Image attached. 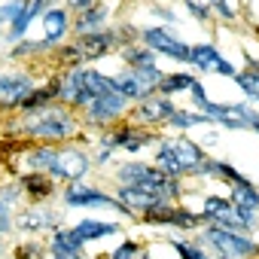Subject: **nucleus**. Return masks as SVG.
<instances>
[{
  "mask_svg": "<svg viewBox=\"0 0 259 259\" xmlns=\"http://www.w3.org/2000/svg\"><path fill=\"white\" fill-rule=\"evenodd\" d=\"M141 43L150 46V49H153L156 55H162V58H171V61L189 64L192 46L183 43V40H180L171 28H165V25H150V28H144V31H141Z\"/></svg>",
  "mask_w": 259,
  "mask_h": 259,
  "instance_id": "obj_9",
  "label": "nucleus"
},
{
  "mask_svg": "<svg viewBox=\"0 0 259 259\" xmlns=\"http://www.w3.org/2000/svg\"><path fill=\"white\" fill-rule=\"evenodd\" d=\"M116 153H119V147L113 144V135L104 132V135L98 138V147H95V165H107Z\"/></svg>",
  "mask_w": 259,
  "mask_h": 259,
  "instance_id": "obj_35",
  "label": "nucleus"
},
{
  "mask_svg": "<svg viewBox=\"0 0 259 259\" xmlns=\"http://www.w3.org/2000/svg\"><path fill=\"white\" fill-rule=\"evenodd\" d=\"M138 259H150V256H147V253H144V256H138Z\"/></svg>",
  "mask_w": 259,
  "mask_h": 259,
  "instance_id": "obj_49",
  "label": "nucleus"
},
{
  "mask_svg": "<svg viewBox=\"0 0 259 259\" xmlns=\"http://www.w3.org/2000/svg\"><path fill=\"white\" fill-rule=\"evenodd\" d=\"M207 125H213V119H210L207 113L177 107V110L171 113V119H168L165 128H171V132H192V128H207Z\"/></svg>",
  "mask_w": 259,
  "mask_h": 259,
  "instance_id": "obj_23",
  "label": "nucleus"
},
{
  "mask_svg": "<svg viewBox=\"0 0 259 259\" xmlns=\"http://www.w3.org/2000/svg\"><path fill=\"white\" fill-rule=\"evenodd\" d=\"M0 256H4V247H0Z\"/></svg>",
  "mask_w": 259,
  "mask_h": 259,
  "instance_id": "obj_50",
  "label": "nucleus"
},
{
  "mask_svg": "<svg viewBox=\"0 0 259 259\" xmlns=\"http://www.w3.org/2000/svg\"><path fill=\"white\" fill-rule=\"evenodd\" d=\"M25 7H28V0H4V4H0V22H4V25H13L16 16H19Z\"/></svg>",
  "mask_w": 259,
  "mask_h": 259,
  "instance_id": "obj_38",
  "label": "nucleus"
},
{
  "mask_svg": "<svg viewBox=\"0 0 259 259\" xmlns=\"http://www.w3.org/2000/svg\"><path fill=\"white\" fill-rule=\"evenodd\" d=\"M55 46L43 37V40H19L10 46V58H31V55H40V52H52Z\"/></svg>",
  "mask_w": 259,
  "mask_h": 259,
  "instance_id": "obj_33",
  "label": "nucleus"
},
{
  "mask_svg": "<svg viewBox=\"0 0 259 259\" xmlns=\"http://www.w3.org/2000/svg\"><path fill=\"white\" fill-rule=\"evenodd\" d=\"M107 19H110V7L95 4V7L85 10V13H76V19H73V34H76V37H85V34L104 31V28H107Z\"/></svg>",
  "mask_w": 259,
  "mask_h": 259,
  "instance_id": "obj_21",
  "label": "nucleus"
},
{
  "mask_svg": "<svg viewBox=\"0 0 259 259\" xmlns=\"http://www.w3.org/2000/svg\"><path fill=\"white\" fill-rule=\"evenodd\" d=\"M232 82H235L250 101H259V70H253V67H250V70H238V73L232 76Z\"/></svg>",
  "mask_w": 259,
  "mask_h": 259,
  "instance_id": "obj_34",
  "label": "nucleus"
},
{
  "mask_svg": "<svg viewBox=\"0 0 259 259\" xmlns=\"http://www.w3.org/2000/svg\"><path fill=\"white\" fill-rule=\"evenodd\" d=\"M256 43H259V28H256Z\"/></svg>",
  "mask_w": 259,
  "mask_h": 259,
  "instance_id": "obj_48",
  "label": "nucleus"
},
{
  "mask_svg": "<svg viewBox=\"0 0 259 259\" xmlns=\"http://www.w3.org/2000/svg\"><path fill=\"white\" fill-rule=\"evenodd\" d=\"M250 132H253V135H259V116L253 119V125H250Z\"/></svg>",
  "mask_w": 259,
  "mask_h": 259,
  "instance_id": "obj_45",
  "label": "nucleus"
},
{
  "mask_svg": "<svg viewBox=\"0 0 259 259\" xmlns=\"http://www.w3.org/2000/svg\"><path fill=\"white\" fill-rule=\"evenodd\" d=\"M61 201L67 207H104V210H119L122 217H132V210H128L116 195H107L98 186H85L82 180L79 183H67V189L61 192Z\"/></svg>",
  "mask_w": 259,
  "mask_h": 259,
  "instance_id": "obj_10",
  "label": "nucleus"
},
{
  "mask_svg": "<svg viewBox=\"0 0 259 259\" xmlns=\"http://www.w3.org/2000/svg\"><path fill=\"white\" fill-rule=\"evenodd\" d=\"M198 232H201V244L213 253H223V256H232V259L259 256V244L247 232H232V229H220V226H210V223H204Z\"/></svg>",
  "mask_w": 259,
  "mask_h": 259,
  "instance_id": "obj_6",
  "label": "nucleus"
},
{
  "mask_svg": "<svg viewBox=\"0 0 259 259\" xmlns=\"http://www.w3.org/2000/svg\"><path fill=\"white\" fill-rule=\"evenodd\" d=\"M73 229H76V235H79L85 244L101 241V238H113V235H119V232H122V226H119V223H104V220H79Z\"/></svg>",
  "mask_w": 259,
  "mask_h": 259,
  "instance_id": "obj_24",
  "label": "nucleus"
},
{
  "mask_svg": "<svg viewBox=\"0 0 259 259\" xmlns=\"http://www.w3.org/2000/svg\"><path fill=\"white\" fill-rule=\"evenodd\" d=\"M40 25H43V37L58 46L70 31H73V22H70V10L67 7H49L43 16H40Z\"/></svg>",
  "mask_w": 259,
  "mask_h": 259,
  "instance_id": "obj_19",
  "label": "nucleus"
},
{
  "mask_svg": "<svg viewBox=\"0 0 259 259\" xmlns=\"http://www.w3.org/2000/svg\"><path fill=\"white\" fill-rule=\"evenodd\" d=\"M119 61H122L128 70H135V67L156 64V61H159V55H156L150 46H144V43H132V46H122V49H119Z\"/></svg>",
  "mask_w": 259,
  "mask_h": 259,
  "instance_id": "obj_25",
  "label": "nucleus"
},
{
  "mask_svg": "<svg viewBox=\"0 0 259 259\" xmlns=\"http://www.w3.org/2000/svg\"><path fill=\"white\" fill-rule=\"evenodd\" d=\"M110 135H113V144L119 150H125V153H141L144 147L159 141V135L153 132V128H144L138 122H125L119 128H110Z\"/></svg>",
  "mask_w": 259,
  "mask_h": 259,
  "instance_id": "obj_16",
  "label": "nucleus"
},
{
  "mask_svg": "<svg viewBox=\"0 0 259 259\" xmlns=\"http://www.w3.org/2000/svg\"><path fill=\"white\" fill-rule=\"evenodd\" d=\"M19 183H22V192L31 201H46L55 192V177H49L46 171H28V174H22Z\"/></svg>",
  "mask_w": 259,
  "mask_h": 259,
  "instance_id": "obj_22",
  "label": "nucleus"
},
{
  "mask_svg": "<svg viewBox=\"0 0 259 259\" xmlns=\"http://www.w3.org/2000/svg\"><path fill=\"white\" fill-rule=\"evenodd\" d=\"M10 207H13L10 201L0 198V235H10V232L16 229V223H13V210H10Z\"/></svg>",
  "mask_w": 259,
  "mask_h": 259,
  "instance_id": "obj_42",
  "label": "nucleus"
},
{
  "mask_svg": "<svg viewBox=\"0 0 259 259\" xmlns=\"http://www.w3.org/2000/svg\"><path fill=\"white\" fill-rule=\"evenodd\" d=\"M58 101V89H55V76L46 82V85H37L25 101H22V113H34V110H43V107H49V104H55Z\"/></svg>",
  "mask_w": 259,
  "mask_h": 259,
  "instance_id": "obj_26",
  "label": "nucleus"
},
{
  "mask_svg": "<svg viewBox=\"0 0 259 259\" xmlns=\"http://www.w3.org/2000/svg\"><path fill=\"white\" fill-rule=\"evenodd\" d=\"M144 223L147 226H165V229H180V232H198L207 220L204 213H192L186 207H177L174 201H165L153 210L144 213Z\"/></svg>",
  "mask_w": 259,
  "mask_h": 259,
  "instance_id": "obj_11",
  "label": "nucleus"
},
{
  "mask_svg": "<svg viewBox=\"0 0 259 259\" xmlns=\"http://www.w3.org/2000/svg\"><path fill=\"white\" fill-rule=\"evenodd\" d=\"M168 244H171V250L180 256V259H207V247L201 244V241H186V238H168Z\"/></svg>",
  "mask_w": 259,
  "mask_h": 259,
  "instance_id": "obj_31",
  "label": "nucleus"
},
{
  "mask_svg": "<svg viewBox=\"0 0 259 259\" xmlns=\"http://www.w3.org/2000/svg\"><path fill=\"white\" fill-rule=\"evenodd\" d=\"M116 183H125V186H150V189L162 192L168 201H177L183 195L180 177H171L159 165H147V162H125V165H119L116 168Z\"/></svg>",
  "mask_w": 259,
  "mask_h": 259,
  "instance_id": "obj_4",
  "label": "nucleus"
},
{
  "mask_svg": "<svg viewBox=\"0 0 259 259\" xmlns=\"http://www.w3.org/2000/svg\"><path fill=\"white\" fill-rule=\"evenodd\" d=\"M138 256H141V244L132 238H125L122 244H116L110 250V259H138Z\"/></svg>",
  "mask_w": 259,
  "mask_h": 259,
  "instance_id": "obj_37",
  "label": "nucleus"
},
{
  "mask_svg": "<svg viewBox=\"0 0 259 259\" xmlns=\"http://www.w3.org/2000/svg\"><path fill=\"white\" fill-rule=\"evenodd\" d=\"M116 85H119V92H122L128 101H132V104H141L144 98H150V95H147V89L138 82V76H135L132 70H125L122 76H116Z\"/></svg>",
  "mask_w": 259,
  "mask_h": 259,
  "instance_id": "obj_32",
  "label": "nucleus"
},
{
  "mask_svg": "<svg viewBox=\"0 0 259 259\" xmlns=\"http://www.w3.org/2000/svg\"><path fill=\"white\" fill-rule=\"evenodd\" d=\"M183 10H186L192 19H198L201 25H207V22L213 19V7H210V4H201V0H183Z\"/></svg>",
  "mask_w": 259,
  "mask_h": 259,
  "instance_id": "obj_36",
  "label": "nucleus"
},
{
  "mask_svg": "<svg viewBox=\"0 0 259 259\" xmlns=\"http://www.w3.org/2000/svg\"><path fill=\"white\" fill-rule=\"evenodd\" d=\"M49 259H85V250H67V247L49 244Z\"/></svg>",
  "mask_w": 259,
  "mask_h": 259,
  "instance_id": "obj_43",
  "label": "nucleus"
},
{
  "mask_svg": "<svg viewBox=\"0 0 259 259\" xmlns=\"http://www.w3.org/2000/svg\"><path fill=\"white\" fill-rule=\"evenodd\" d=\"M116 46H119V37H116L113 28H104V31H95V34H85V37H76V49H79L82 64H92L98 58H107Z\"/></svg>",
  "mask_w": 259,
  "mask_h": 259,
  "instance_id": "obj_17",
  "label": "nucleus"
},
{
  "mask_svg": "<svg viewBox=\"0 0 259 259\" xmlns=\"http://www.w3.org/2000/svg\"><path fill=\"white\" fill-rule=\"evenodd\" d=\"M220 61H223V52H220L213 43H195V46H192L189 64H192L195 70H217Z\"/></svg>",
  "mask_w": 259,
  "mask_h": 259,
  "instance_id": "obj_27",
  "label": "nucleus"
},
{
  "mask_svg": "<svg viewBox=\"0 0 259 259\" xmlns=\"http://www.w3.org/2000/svg\"><path fill=\"white\" fill-rule=\"evenodd\" d=\"M43 256H46V247L37 244V241H28V244L16 247V259H43Z\"/></svg>",
  "mask_w": 259,
  "mask_h": 259,
  "instance_id": "obj_40",
  "label": "nucleus"
},
{
  "mask_svg": "<svg viewBox=\"0 0 259 259\" xmlns=\"http://www.w3.org/2000/svg\"><path fill=\"white\" fill-rule=\"evenodd\" d=\"M52 7V0H28V7L16 16V22L7 28V40L10 43H19V40H25V34H28V28H31V22L34 19H40L46 10Z\"/></svg>",
  "mask_w": 259,
  "mask_h": 259,
  "instance_id": "obj_20",
  "label": "nucleus"
},
{
  "mask_svg": "<svg viewBox=\"0 0 259 259\" xmlns=\"http://www.w3.org/2000/svg\"><path fill=\"white\" fill-rule=\"evenodd\" d=\"M229 198H232L238 207L259 213V189H256L250 180H244V183H235V186H232V192H229Z\"/></svg>",
  "mask_w": 259,
  "mask_h": 259,
  "instance_id": "obj_29",
  "label": "nucleus"
},
{
  "mask_svg": "<svg viewBox=\"0 0 259 259\" xmlns=\"http://www.w3.org/2000/svg\"><path fill=\"white\" fill-rule=\"evenodd\" d=\"M201 213H204V220H207L210 226H220V229L247 232V235L259 229V213L238 207V204H235L232 198H226V195H204Z\"/></svg>",
  "mask_w": 259,
  "mask_h": 259,
  "instance_id": "obj_5",
  "label": "nucleus"
},
{
  "mask_svg": "<svg viewBox=\"0 0 259 259\" xmlns=\"http://www.w3.org/2000/svg\"><path fill=\"white\" fill-rule=\"evenodd\" d=\"M192 82H195V73H165V79H162V85H159V95L174 98V95H180V92H189Z\"/></svg>",
  "mask_w": 259,
  "mask_h": 259,
  "instance_id": "obj_30",
  "label": "nucleus"
},
{
  "mask_svg": "<svg viewBox=\"0 0 259 259\" xmlns=\"http://www.w3.org/2000/svg\"><path fill=\"white\" fill-rule=\"evenodd\" d=\"M85 85H89V92H92L95 98L110 95V92H119L116 76H110V73H104V70H98V67H89V64H85Z\"/></svg>",
  "mask_w": 259,
  "mask_h": 259,
  "instance_id": "obj_28",
  "label": "nucleus"
},
{
  "mask_svg": "<svg viewBox=\"0 0 259 259\" xmlns=\"http://www.w3.org/2000/svg\"><path fill=\"white\" fill-rule=\"evenodd\" d=\"M16 226L22 232H31V235H37V232H55L58 229V217H55L52 207H46V201H34L31 207H25L19 213Z\"/></svg>",
  "mask_w": 259,
  "mask_h": 259,
  "instance_id": "obj_18",
  "label": "nucleus"
},
{
  "mask_svg": "<svg viewBox=\"0 0 259 259\" xmlns=\"http://www.w3.org/2000/svg\"><path fill=\"white\" fill-rule=\"evenodd\" d=\"M55 89H58V104H67L73 110H85L95 95L85 85V64L79 67H61L55 73Z\"/></svg>",
  "mask_w": 259,
  "mask_h": 259,
  "instance_id": "obj_8",
  "label": "nucleus"
},
{
  "mask_svg": "<svg viewBox=\"0 0 259 259\" xmlns=\"http://www.w3.org/2000/svg\"><path fill=\"white\" fill-rule=\"evenodd\" d=\"M132 110V101H128L122 92H110V95H101L95 98L85 110H82V125L85 128H98V132H110V125L125 116Z\"/></svg>",
  "mask_w": 259,
  "mask_h": 259,
  "instance_id": "obj_7",
  "label": "nucleus"
},
{
  "mask_svg": "<svg viewBox=\"0 0 259 259\" xmlns=\"http://www.w3.org/2000/svg\"><path fill=\"white\" fill-rule=\"evenodd\" d=\"M0 37H4V22H0Z\"/></svg>",
  "mask_w": 259,
  "mask_h": 259,
  "instance_id": "obj_47",
  "label": "nucleus"
},
{
  "mask_svg": "<svg viewBox=\"0 0 259 259\" xmlns=\"http://www.w3.org/2000/svg\"><path fill=\"white\" fill-rule=\"evenodd\" d=\"M25 165L31 171H46L49 177H55L61 183H79L89 174L92 159L79 147H46L43 144L25 156Z\"/></svg>",
  "mask_w": 259,
  "mask_h": 259,
  "instance_id": "obj_2",
  "label": "nucleus"
},
{
  "mask_svg": "<svg viewBox=\"0 0 259 259\" xmlns=\"http://www.w3.org/2000/svg\"><path fill=\"white\" fill-rule=\"evenodd\" d=\"M204 113L213 119V125L232 128V132H250L253 119L259 116L250 104H217V101H210L204 107Z\"/></svg>",
  "mask_w": 259,
  "mask_h": 259,
  "instance_id": "obj_12",
  "label": "nucleus"
},
{
  "mask_svg": "<svg viewBox=\"0 0 259 259\" xmlns=\"http://www.w3.org/2000/svg\"><path fill=\"white\" fill-rule=\"evenodd\" d=\"M150 16H153V19H159L165 28H177V25H180L177 13H174L171 7H162V4H150Z\"/></svg>",
  "mask_w": 259,
  "mask_h": 259,
  "instance_id": "obj_39",
  "label": "nucleus"
},
{
  "mask_svg": "<svg viewBox=\"0 0 259 259\" xmlns=\"http://www.w3.org/2000/svg\"><path fill=\"white\" fill-rule=\"evenodd\" d=\"M189 98H192V107H195V110H201V113H204V107L210 104V98H207V92H204V85H201L198 79L192 82V89H189Z\"/></svg>",
  "mask_w": 259,
  "mask_h": 259,
  "instance_id": "obj_41",
  "label": "nucleus"
},
{
  "mask_svg": "<svg viewBox=\"0 0 259 259\" xmlns=\"http://www.w3.org/2000/svg\"><path fill=\"white\" fill-rule=\"evenodd\" d=\"M107 259H110V256H107Z\"/></svg>",
  "mask_w": 259,
  "mask_h": 259,
  "instance_id": "obj_51",
  "label": "nucleus"
},
{
  "mask_svg": "<svg viewBox=\"0 0 259 259\" xmlns=\"http://www.w3.org/2000/svg\"><path fill=\"white\" fill-rule=\"evenodd\" d=\"M177 110V104L168 98V95H150V98H144L135 110H132V122H138V125H144V128H159V125H168V119H171V113Z\"/></svg>",
  "mask_w": 259,
  "mask_h": 259,
  "instance_id": "obj_13",
  "label": "nucleus"
},
{
  "mask_svg": "<svg viewBox=\"0 0 259 259\" xmlns=\"http://www.w3.org/2000/svg\"><path fill=\"white\" fill-rule=\"evenodd\" d=\"M207 153L192 138H159L156 141V165L171 177H195L204 165Z\"/></svg>",
  "mask_w": 259,
  "mask_h": 259,
  "instance_id": "obj_3",
  "label": "nucleus"
},
{
  "mask_svg": "<svg viewBox=\"0 0 259 259\" xmlns=\"http://www.w3.org/2000/svg\"><path fill=\"white\" fill-rule=\"evenodd\" d=\"M98 4V0H64V7L70 10V13H85V10H92Z\"/></svg>",
  "mask_w": 259,
  "mask_h": 259,
  "instance_id": "obj_44",
  "label": "nucleus"
},
{
  "mask_svg": "<svg viewBox=\"0 0 259 259\" xmlns=\"http://www.w3.org/2000/svg\"><path fill=\"white\" fill-rule=\"evenodd\" d=\"M34 76L25 70H10L0 73V110H19L22 101L34 92Z\"/></svg>",
  "mask_w": 259,
  "mask_h": 259,
  "instance_id": "obj_14",
  "label": "nucleus"
},
{
  "mask_svg": "<svg viewBox=\"0 0 259 259\" xmlns=\"http://www.w3.org/2000/svg\"><path fill=\"white\" fill-rule=\"evenodd\" d=\"M79 128H82V119L73 113V107H67V104H49V107H43V110L22 113L16 132H19L22 138H31V141L58 144V141L76 138Z\"/></svg>",
  "mask_w": 259,
  "mask_h": 259,
  "instance_id": "obj_1",
  "label": "nucleus"
},
{
  "mask_svg": "<svg viewBox=\"0 0 259 259\" xmlns=\"http://www.w3.org/2000/svg\"><path fill=\"white\" fill-rule=\"evenodd\" d=\"M207 259H232V256H223V253H207Z\"/></svg>",
  "mask_w": 259,
  "mask_h": 259,
  "instance_id": "obj_46",
  "label": "nucleus"
},
{
  "mask_svg": "<svg viewBox=\"0 0 259 259\" xmlns=\"http://www.w3.org/2000/svg\"><path fill=\"white\" fill-rule=\"evenodd\" d=\"M116 198H119L128 210H132V217H144L147 210H153V207H159V204L168 201L162 192H156V189H150V186H125V183L116 186Z\"/></svg>",
  "mask_w": 259,
  "mask_h": 259,
  "instance_id": "obj_15",
  "label": "nucleus"
}]
</instances>
